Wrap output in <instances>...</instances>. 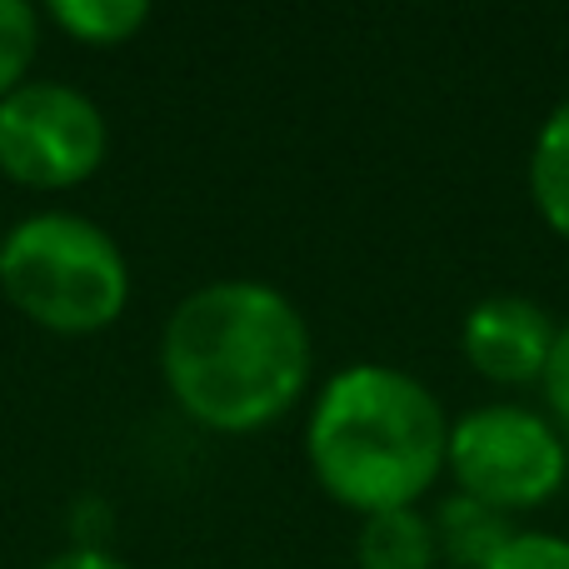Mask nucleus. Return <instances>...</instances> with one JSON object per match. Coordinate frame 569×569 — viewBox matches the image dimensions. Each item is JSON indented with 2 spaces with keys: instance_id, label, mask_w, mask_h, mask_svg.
<instances>
[{
  "instance_id": "f257e3e1",
  "label": "nucleus",
  "mask_w": 569,
  "mask_h": 569,
  "mask_svg": "<svg viewBox=\"0 0 569 569\" xmlns=\"http://www.w3.org/2000/svg\"><path fill=\"white\" fill-rule=\"evenodd\" d=\"M315 340L300 305L266 280H210L160 330V380L210 435H256L310 390Z\"/></svg>"
},
{
  "instance_id": "f03ea898",
  "label": "nucleus",
  "mask_w": 569,
  "mask_h": 569,
  "mask_svg": "<svg viewBox=\"0 0 569 569\" xmlns=\"http://www.w3.org/2000/svg\"><path fill=\"white\" fill-rule=\"evenodd\" d=\"M450 455V415L400 365L360 360L320 385L305 420V460L335 505L360 520L415 510Z\"/></svg>"
},
{
  "instance_id": "7ed1b4c3",
  "label": "nucleus",
  "mask_w": 569,
  "mask_h": 569,
  "mask_svg": "<svg viewBox=\"0 0 569 569\" xmlns=\"http://www.w3.org/2000/svg\"><path fill=\"white\" fill-rule=\"evenodd\" d=\"M0 295L46 335H100L130 305V260L106 226L76 210H36L6 230Z\"/></svg>"
},
{
  "instance_id": "20e7f679",
  "label": "nucleus",
  "mask_w": 569,
  "mask_h": 569,
  "mask_svg": "<svg viewBox=\"0 0 569 569\" xmlns=\"http://www.w3.org/2000/svg\"><path fill=\"white\" fill-rule=\"evenodd\" d=\"M455 490L500 515L540 510L569 480V445L550 415L530 405H480L450 420L445 455Z\"/></svg>"
},
{
  "instance_id": "39448f33",
  "label": "nucleus",
  "mask_w": 569,
  "mask_h": 569,
  "mask_svg": "<svg viewBox=\"0 0 569 569\" xmlns=\"http://www.w3.org/2000/svg\"><path fill=\"white\" fill-rule=\"evenodd\" d=\"M106 110L66 80H26L0 100V176L26 190H76L106 166Z\"/></svg>"
},
{
  "instance_id": "423d86ee",
  "label": "nucleus",
  "mask_w": 569,
  "mask_h": 569,
  "mask_svg": "<svg viewBox=\"0 0 569 569\" xmlns=\"http://www.w3.org/2000/svg\"><path fill=\"white\" fill-rule=\"evenodd\" d=\"M560 320L530 295H490L465 315L460 350L480 380L500 385V390H525L540 385L545 365H550Z\"/></svg>"
},
{
  "instance_id": "0eeeda50",
  "label": "nucleus",
  "mask_w": 569,
  "mask_h": 569,
  "mask_svg": "<svg viewBox=\"0 0 569 569\" xmlns=\"http://www.w3.org/2000/svg\"><path fill=\"white\" fill-rule=\"evenodd\" d=\"M430 525H435L440 560H450L455 569H490L495 555L515 540L510 515L490 510V505L470 500V495H460V490H455L450 500L435 505Z\"/></svg>"
},
{
  "instance_id": "6e6552de",
  "label": "nucleus",
  "mask_w": 569,
  "mask_h": 569,
  "mask_svg": "<svg viewBox=\"0 0 569 569\" xmlns=\"http://www.w3.org/2000/svg\"><path fill=\"white\" fill-rule=\"evenodd\" d=\"M355 565L360 569H435L440 565V545H435L430 515L415 510H385L360 520L355 535Z\"/></svg>"
},
{
  "instance_id": "1a4fd4ad",
  "label": "nucleus",
  "mask_w": 569,
  "mask_h": 569,
  "mask_svg": "<svg viewBox=\"0 0 569 569\" xmlns=\"http://www.w3.org/2000/svg\"><path fill=\"white\" fill-rule=\"evenodd\" d=\"M525 180H530V200L540 210V220L569 246V100H560L545 116L540 136L530 146Z\"/></svg>"
},
{
  "instance_id": "9d476101",
  "label": "nucleus",
  "mask_w": 569,
  "mask_h": 569,
  "mask_svg": "<svg viewBox=\"0 0 569 569\" xmlns=\"http://www.w3.org/2000/svg\"><path fill=\"white\" fill-rule=\"evenodd\" d=\"M46 20L76 46L116 50L150 26V6L146 0H50Z\"/></svg>"
},
{
  "instance_id": "9b49d317",
  "label": "nucleus",
  "mask_w": 569,
  "mask_h": 569,
  "mask_svg": "<svg viewBox=\"0 0 569 569\" xmlns=\"http://www.w3.org/2000/svg\"><path fill=\"white\" fill-rule=\"evenodd\" d=\"M40 10L26 0H0V100L30 80L40 56Z\"/></svg>"
},
{
  "instance_id": "f8f14e48",
  "label": "nucleus",
  "mask_w": 569,
  "mask_h": 569,
  "mask_svg": "<svg viewBox=\"0 0 569 569\" xmlns=\"http://www.w3.org/2000/svg\"><path fill=\"white\" fill-rule=\"evenodd\" d=\"M490 569H569V540L550 530H515V540L495 555Z\"/></svg>"
},
{
  "instance_id": "ddd939ff",
  "label": "nucleus",
  "mask_w": 569,
  "mask_h": 569,
  "mask_svg": "<svg viewBox=\"0 0 569 569\" xmlns=\"http://www.w3.org/2000/svg\"><path fill=\"white\" fill-rule=\"evenodd\" d=\"M540 395H545L550 420L560 425V430H569V320L560 325V335H555L550 365H545V375H540Z\"/></svg>"
},
{
  "instance_id": "4468645a",
  "label": "nucleus",
  "mask_w": 569,
  "mask_h": 569,
  "mask_svg": "<svg viewBox=\"0 0 569 569\" xmlns=\"http://www.w3.org/2000/svg\"><path fill=\"white\" fill-rule=\"evenodd\" d=\"M40 569H130V565L116 560L110 550H100V545H70V550L50 555Z\"/></svg>"
},
{
  "instance_id": "2eb2a0df",
  "label": "nucleus",
  "mask_w": 569,
  "mask_h": 569,
  "mask_svg": "<svg viewBox=\"0 0 569 569\" xmlns=\"http://www.w3.org/2000/svg\"><path fill=\"white\" fill-rule=\"evenodd\" d=\"M0 250H6V236H0Z\"/></svg>"
}]
</instances>
